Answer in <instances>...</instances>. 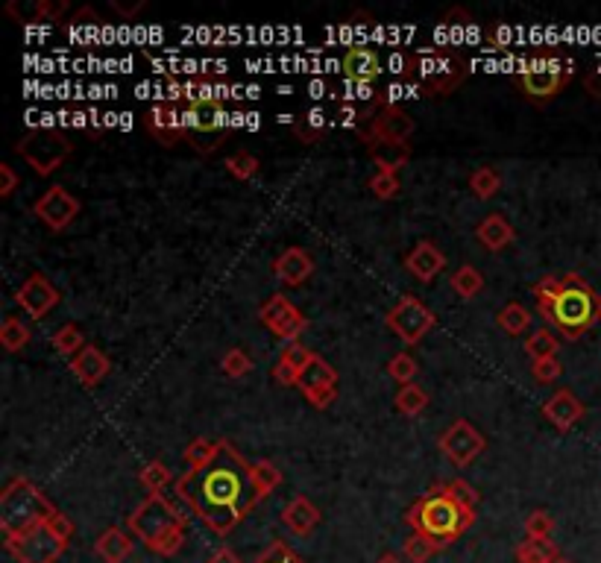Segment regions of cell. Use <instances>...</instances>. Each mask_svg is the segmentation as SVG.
<instances>
[{"mask_svg": "<svg viewBox=\"0 0 601 563\" xmlns=\"http://www.w3.org/2000/svg\"><path fill=\"white\" fill-rule=\"evenodd\" d=\"M555 517L549 511H531L525 517V537H552Z\"/></svg>", "mask_w": 601, "mask_h": 563, "instance_id": "obj_53", "label": "cell"}, {"mask_svg": "<svg viewBox=\"0 0 601 563\" xmlns=\"http://www.w3.org/2000/svg\"><path fill=\"white\" fill-rule=\"evenodd\" d=\"M132 549H135L132 537H129L124 528H118V525L106 528V531L94 540V555L103 563H124L129 555H132Z\"/></svg>", "mask_w": 601, "mask_h": 563, "instance_id": "obj_29", "label": "cell"}, {"mask_svg": "<svg viewBox=\"0 0 601 563\" xmlns=\"http://www.w3.org/2000/svg\"><path fill=\"white\" fill-rule=\"evenodd\" d=\"M473 30L475 18L464 6H452V9H446V12L440 15V36L446 39V42L440 44H449V47L464 50V44L473 39Z\"/></svg>", "mask_w": 601, "mask_h": 563, "instance_id": "obj_28", "label": "cell"}, {"mask_svg": "<svg viewBox=\"0 0 601 563\" xmlns=\"http://www.w3.org/2000/svg\"><path fill=\"white\" fill-rule=\"evenodd\" d=\"M393 402H396V411L399 414H405V417H417V414H423L426 408H429V390L420 388L417 382L414 385H405V388L396 390V396H393Z\"/></svg>", "mask_w": 601, "mask_h": 563, "instance_id": "obj_39", "label": "cell"}, {"mask_svg": "<svg viewBox=\"0 0 601 563\" xmlns=\"http://www.w3.org/2000/svg\"><path fill=\"white\" fill-rule=\"evenodd\" d=\"M279 361L282 364H288V367H294L297 373H305V367L314 361V352L308 347H302L300 341L297 344H285V349H282V355H279Z\"/></svg>", "mask_w": 601, "mask_h": 563, "instance_id": "obj_52", "label": "cell"}, {"mask_svg": "<svg viewBox=\"0 0 601 563\" xmlns=\"http://www.w3.org/2000/svg\"><path fill=\"white\" fill-rule=\"evenodd\" d=\"M220 370H223L229 379H244V376L253 370V358H250L244 349H226L223 358H220Z\"/></svg>", "mask_w": 601, "mask_h": 563, "instance_id": "obj_47", "label": "cell"}, {"mask_svg": "<svg viewBox=\"0 0 601 563\" xmlns=\"http://www.w3.org/2000/svg\"><path fill=\"white\" fill-rule=\"evenodd\" d=\"M270 270L285 288H300L314 273V256L308 250H302V247H288L282 256L273 259Z\"/></svg>", "mask_w": 601, "mask_h": 563, "instance_id": "obj_21", "label": "cell"}, {"mask_svg": "<svg viewBox=\"0 0 601 563\" xmlns=\"http://www.w3.org/2000/svg\"><path fill=\"white\" fill-rule=\"evenodd\" d=\"M273 382L282 385V388H300V373H297L294 367L276 361V367H273Z\"/></svg>", "mask_w": 601, "mask_h": 563, "instance_id": "obj_54", "label": "cell"}, {"mask_svg": "<svg viewBox=\"0 0 601 563\" xmlns=\"http://www.w3.org/2000/svg\"><path fill=\"white\" fill-rule=\"evenodd\" d=\"M370 191H373V197L376 200H393V197H399V191H402V182H399V174H385V171H376V174L370 176Z\"/></svg>", "mask_w": 601, "mask_h": 563, "instance_id": "obj_49", "label": "cell"}, {"mask_svg": "<svg viewBox=\"0 0 601 563\" xmlns=\"http://www.w3.org/2000/svg\"><path fill=\"white\" fill-rule=\"evenodd\" d=\"M555 563H575V561H569V558H563V555H560V558Z\"/></svg>", "mask_w": 601, "mask_h": 563, "instance_id": "obj_61", "label": "cell"}, {"mask_svg": "<svg viewBox=\"0 0 601 563\" xmlns=\"http://www.w3.org/2000/svg\"><path fill=\"white\" fill-rule=\"evenodd\" d=\"M253 563H305V561H302L300 555H297L288 543L273 540V543H270V546H267Z\"/></svg>", "mask_w": 601, "mask_h": 563, "instance_id": "obj_50", "label": "cell"}, {"mask_svg": "<svg viewBox=\"0 0 601 563\" xmlns=\"http://www.w3.org/2000/svg\"><path fill=\"white\" fill-rule=\"evenodd\" d=\"M572 80H575V59L563 47H534L528 56H522L514 86L531 106L546 109Z\"/></svg>", "mask_w": 601, "mask_h": 563, "instance_id": "obj_5", "label": "cell"}, {"mask_svg": "<svg viewBox=\"0 0 601 563\" xmlns=\"http://www.w3.org/2000/svg\"><path fill=\"white\" fill-rule=\"evenodd\" d=\"M15 188H18V174H15V168L6 165V162H0V200H9V197L15 194Z\"/></svg>", "mask_w": 601, "mask_h": 563, "instance_id": "obj_55", "label": "cell"}, {"mask_svg": "<svg viewBox=\"0 0 601 563\" xmlns=\"http://www.w3.org/2000/svg\"><path fill=\"white\" fill-rule=\"evenodd\" d=\"M71 9L68 0H36L33 3V12H30V21L33 24H44V21H62V15Z\"/></svg>", "mask_w": 601, "mask_h": 563, "instance_id": "obj_48", "label": "cell"}, {"mask_svg": "<svg viewBox=\"0 0 601 563\" xmlns=\"http://www.w3.org/2000/svg\"><path fill=\"white\" fill-rule=\"evenodd\" d=\"M30 341H33V329H30L21 317L6 314L3 323H0V347L15 355V352L30 347Z\"/></svg>", "mask_w": 601, "mask_h": 563, "instance_id": "obj_33", "label": "cell"}, {"mask_svg": "<svg viewBox=\"0 0 601 563\" xmlns=\"http://www.w3.org/2000/svg\"><path fill=\"white\" fill-rule=\"evenodd\" d=\"M12 300L18 308H24V314L30 317V320H44L59 300H62V294L56 291V285L44 276V273H30L18 288H15V294H12Z\"/></svg>", "mask_w": 601, "mask_h": 563, "instance_id": "obj_16", "label": "cell"}, {"mask_svg": "<svg viewBox=\"0 0 601 563\" xmlns=\"http://www.w3.org/2000/svg\"><path fill=\"white\" fill-rule=\"evenodd\" d=\"M522 349L528 352L531 361H543V358H558L560 352V341L549 332V329H537L525 338Z\"/></svg>", "mask_w": 601, "mask_h": 563, "instance_id": "obj_41", "label": "cell"}, {"mask_svg": "<svg viewBox=\"0 0 601 563\" xmlns=\"http://www.w3.org/2000/svg\"><path fill=\"white\" fill-rule=\"evenodd\" d=\"M584 88H587V94H590L593 100H601V62L596 65V71H590V74H587Z\"/></svg>", "mask_w": 601, "mask_h": 563, "instance_id": "obj_58", "label": "cell"}, {"mask_svg": "<svg viewBox=\"0 0 601 563\" xmlns=\"http://www.w3.org/2000/svg\"><path fill=\"white\" fill-rule=\"evenodd\" d=\"M516 229L511 226V220L499 212L487 215L478 226H475V241L487 250V253H502L514 244Z\"/></svg>", "mask_w": 601, "mask_h": 563, "instance_id": "obj_25", "label": "cell"}, {"mask_svg": "<svg viewBox=\"0 0 601 563\" xmlns=\"http://www.w3.org/2000/svg\"><path fill=\"white\" fill-rule=\"evenodd\" d=\"M258 171H261V162L250 150H238L226 159V174L235 182H250V179H256Z\"/></svg>", "mask_w": 601, "mask_h": 563, "instance_id": "obj_44", "label": "cell"}, {"mask_svg": "<svg viewBox=\"0 0 601 563\" xmlns=\"http://www.w3.org/2000/svg\"><path fill=\"white\" fill-rule=\"evenodd\" d=\"M437 552H443V549L423 534H411L402 546V558L408 563H429Z\"/></svg>", "mask_w": 601, "mask_h": 563, "instance_id": "obj_45", "label": "cell"}, {"mask_svg": "<svg viewBox=\"0 0 601 563\" xmlns=\"http://www.w3.org/2000/svg\"><path fill=\"white\" fill-rule=\"evenodd\" d=\"M449 288L461 297V300H475L484 291V276L473 264H461L452 276H449Z\"/></svg>", "mask_w": 601, "mask_h": 563, "instance_id": "obj_34", "label": "cell"}, {"mask_svg": "<svg viewBox=\"0 0 601 563\" xmlns=\"http://www.w3.org/2000/svg\"><path fill=\"white\" fill-rule=\"evenodd\" d=\"M376 563H405V558H399L396 552H385V555H382V558H379Z\"/></svg>", "mask_w": 601, "mask_h": 563, "instance_id": "obj_60", "label": "cell"}, {"mask_svg": "<svg viewBox=\"0 0 601 563\" xmlns=\"http://www.w3.org/2000/svg\"><path fill=\"white\" fill-rule=\"evenodd\" d=\"M437 446L458 470H467L475 458L487 449V440L470 420H455L446 432L437 437Z\"/></svg>", "mask_w": 601, "mask_h": 563, "instance_id": "obj_14", "label": "cell"}, {"mask_svg": "<svg viewBox=\"0 0 601 563\" xmlns=\"http://www.w3.org/2000/svg\"><path fill=\"white\" fill-rule=\"evenodd\" d=\"M138 481H141V487L147 490V496H162V490L168 487V484H176V478L168 470V464L165 461H150V464H144L141 470H138Z\"/></svg>", "mask_w": 601, "mask_h": 563, "instance_id": "obj_38", "label": "cell"}, {"mask_svg": "<svg viewBox=\"0 0 601 563\" xmlns=\"http://www.w3.org/2000/svg\"><path fill=\"white\" fill-rule=\"evenodd\" d=\"M393 68L402 83H411L414 91L426 100L449 97L470 77L467 53L449 44H426V47L399 53L393 56Z\"/></svg>", "mask_w": 601, "mask_h": 563, "instance_id": "obj_4", "label": "cell"}, {"mask_svg": "<svg viewBox=\"0 0 601 563\" xmlns=\"http://www.w3.org/2000/svg\"><path fill=\"white\" fill-rule=\"evenodd\" d=\"M341 71L352 86H376L382 74V56L373 44H349L341 59Z\"/></svg>", "mask_w": 601, "mask_h": 563, "instance_id": "obj_19", "label": "cell"}, {"mask_svg": "<svg viewBox=\"0 0 601 563\" xmlns=\"http://www.w3.org/2000/svg\"><path fill=\"white\" fill-rule=\"evenodd\" d=\"M144 130L150 132L162 147H179L185 138V127H182V106H176L171 100H156L153 106H147L144 112Z\"/></svg>", "mask_w": 601, "mask_h": 563, "instance_id": "obj_17", "label": "cell"}, {"mask_svg": "<svg viewBox=\"0 0 601 563\" xmlns=\"http://www.w3.org/2000/svg\"><path fill=\"white\" fill-rule=\"evenodd\" d=\"M182 127L188 147L200 156H215L229 138V112L223 100L182 106Z\"/></svg>", "mask_w": 601, "mask_h": 563, "instance_id": "obj_9", "label": "cell"}, {"mask_svg": "<svg viewBox=\"0 0 601 563\" xmlns=\"http://www.w3.org/2000/svg\"><path fill=\"white\" fill-rule=\"evenodd\" d=\"M250 470L253 464H247V458L229 440H220L215 461L197 473L185 470L173 487L179 502H185L194 517H200L209 531L226 537L247 520L261 502Z\"/></svg>", "mask_w": 601, "mask_h": 563, "instance_id": "obj_1", "label": "cell"}, {"mask_svg": "<svg viewBox=\"0 0 601 563\" xmlns=\"http://www.w3.org/2000/svg\"><path fill=\"white\" fill-rule=\"evenodd\" d=\"M531 297L540 317L558 329L563 341H581L601 323V297L581 273L543 276L531 285Z\"/></svg>", "mask_w": 601, "mask_h": 563, "instance_id": "obj_3", "label": "cell"}, {"mask_svg": "<svg viewBox=\"0 0 601 563\" xmlns=\"http://www.w3.org/2000/svg\"><path fill=\"white\" fill-rule=\"evenodd\" d=\"M584 414H587L584 402L569 388L555 390V393L543 402V417H546L558 432H569Z\"/></svg>", "mask_w": 601, "mask_h": 563, "instance_id": "obj_22", "label": "cell"}, {"mask_svg": "<svg viewBox=\"0 0 601 563\" xmlns=\"http://www.w3.org/2000/svg\"><path fill=\"white\" fill-rule=\"evenodd\" d=\"M50 344H53V349H56L59 355H68V358H74L80 349L88 347L86 335H83V329H80L77 323H65V326H59V329L53 332Z\"/></svg>", "mask_w": 601, "mask_h": 563, "instance_id": "obj_42", "label": "cell"}, {"mask_svg": "<svg viewBox=\"0 0 601 563\" xmlns=\"http://www.w3.org/2000/svg\"><path fill=\"white\" fill-rule=\"evenodd\" d=\"M411 135H414V118L390 100L376 115V121L358 138H361V144H367V141H402V144H408Z\"/></svg>", "mask_w": 601, "mask_h": 563, "instance_id": "obj_20", "label": "cell"}, {"mask_svg": "<svg viewBox=\"0 0 601 563\" xmlns=\"http://www.w3.org/2000/svg\"><path fill=\"white\" fill-rule=\"evenodd\" d=\"M364 147L376 171H385V174H399L411 162V144H402V141H367Z\"/></svg>", "mask_w": 601, "mask_h": 563, "instance_id": "obj_27", "label": "cell"}, {"mask_svg": "<svg viewBox=\"0 0 601 563\" xmlns=\"http://www.w3.org/2000/svg\"><path fill=\"white\" fill-rule=\"evenodd\" d=\"M127 528L153 555L173 558L185 546L188 517L162 493V496H147L127 517Z\"/></svg>", "mask_w": 601, "mask_h": 563, "instance_id": "obj_6", "label": "cell"}, {"mask_svg": "<svg viewBox=\"0 0 601 563\" xmlns=\"http://www.w3.org/2000/svg\"><path fill=\"white\" fill-rule=\"evenodd\" d=\"M250 476H253V487H256L258 499H270L282 487V481H285L282 470L273 461H267V458H261V461L253 464Z\"/></svg>", "mask_w": 601, "mask_h": 563, "instance_id": "obj_36", "label": "cell"}, {"mask_svg": "<svg viewBox=\"0 0 601 563\" xmlns=\"http://www.w3.org/2000/svg\"><path fill=\"white\" fill-rule=\"evenodd\" d=\"M385 326L405 347H417V344H423V338L437 326V314L420 297L402 294L396 300V305L385 314Z\"/></svg>", "mask_w": 601, "mask_h": 563, "instance_id": "obj_10", "label": "cell"}, {"mask_svg": "<svg viewBox=\"0 0 601 563\" xmlns=\"http://www.w3.org/2000/svg\"><path fill=\"white\" fill-rule=\"evenodd\" d=\"M478 42H481V47H487V50H508L511 42H514V30L505 21H490V24H484Z\"/></svg>", "mask_w": 601, "mask_h": 563, "instance_id": "obj_46", "label": "cell"}, {"mask_svg": "<svg viewBox=\"0 0 601 563\" xmlns=\"http://www.w3.org/2000/svg\"><path fill=\"white\" fill-rule=\"evenodd\" d=\"M300 390L317 411L329 408L338 399V370L329 361H323L320 355H314V361L300 376Z\"/></svg>", "mask_w": 601, "mask_h": 563, "instance_id": "obj_18", "label": "cell"}, {"mask_svg": "<svg viewBox=\"0 0 601 563\" xmlns=\"http://www.w3.org/2000/svg\"><path fill=\"white\" fill-rule=\"evenodd\" d=\"M15 156H21L36 176H53L74 153L71 135L53 127H33L15 141Z\"/></svg>", "mask_w": 601, "mask_h": 563, "instance_id": "obj_8", "label": "cell"}, {"mask_svg": "<svg viewBox=\"0 0 601 563\" xmlns=\"http://www.w3.org/2000/svg\"><path fill=\"white\" fill-rule=\"evenodd\" d=\"M109 6H112V12H115V15H121V18H127V21H129V18H135V15H141V12L147 9V3H144V0H135V3L112 0Z\"/></svg>", "mask_w": 601, "mask_h": 563, "instance_id": "obj_57", "label": "cell"}, {"mask_svg": "<svg viewBox=\"0 0 601 563\" xmlns=\"http://www.w3.org/2000/svg\"><path fill=\"white\" fill-rule=\"evenodd\" d=\"M80 209H83L80 200L65 185H50L42 197H36L30 212L36 215V220H42L50 232H65L77 220Z\"/></svg>", "mask_w": 601, "mask_h": 563, "instance_id": "obj_15", "label": "cell"}, {"mask_svg": "<svg viewBox=\"0 0 601 563\" xmlns=\"http://www.w3.org/2000/svg\"><path fill=\"white\" fill-rule=\"evenodd\" d=\"M496 323H499V329H502L505 335L519 338V335H525V332L531 329V311H528L525 305L508 303L496 314Z\"/></svg>", "mask_w": 601, "mask_h": 563, "instance_id": "obj_37", "label": "cell"}, {"mask_svg": "<svg viewBox=\"0 0 601 563\" xmlns=\"http://www.w3.org/2000/svg\"><path fill=\"white\" fill-rule=\"evenodd\" d=\"M229 97H232V86L223 77H215V74H191L185 80L168 77L162 100H171L176 106H194V103H209V100H223L226 103Z\"/></svg>", "mask_w": 601, "mask_h": 563, "instance_id": "obj_12", "label": "cell"}, {"mask_svg": "<svg viewBox=\"0 0 601 563\" xmlns=\"http://www.w3.org/2000/svg\"><path fill=\"white\" fill-rule=\"evenodd\" d=\"M53 514H56V505L30 478H9V484L0 490V531H3V537L36 528V525L50 520Z\"/></svg>", "mask_w": 601, "mask_h": 563, "instance_id": "obj_7", "label": "cell"}, {"mask_svg": "<svg viewBox=\"0 0 601 563\" xmlns=\"http://www.w3.org/2000/svg\"><path fill=\"white\" fill-rule=\"evenodd\" d=\"M103 27H106V21H103L91 6H80V9L71 15V21L62 24V33L74 44H91L103 33Z\"/></svg>", "mask_w": 601, "mask_h": 563, "instance_id": "obj_30", "label": "cell"}, {"mask_svg": "<svg viewBox=\"0 0 601 563\" xmlns=\"http://www.w3.org/2000/svg\"><path fill=\"white\" fill-rule=\"evenodd\" d=\"M206 563H244L229 546H223V549H217V552H212V558Z\"/></svg>", "mask_w": 601, "mask_h": 563, "instance_id": "obj_59", "label": "cell"}, {"mask_svg": "<svg viewBox=\"0 0 601 563\" xmlns=\"http://www.w3.org/2000/svg\"><path fill=\"white\" fill-rule=\"evenodd\" d=\"M291 132L300 144H317L329 132V112L323 106H311L291 124Z\"/></svg>", "mask_w": 601, "mask_h": 563, "instance_id": "obj_31", "label": "cell"}, {"mask_svg": "<svg viewBox=\"0 0 601 563\" xmlns=\"http://www.w3.org/2000/svg\"><path fill=\"white\" fill-rule=\"evenodd\" d=\"M258 320L285 344H297L300 335L308 329V317L302 314L297 305L291 303L285 294H273L267 297L261 308H258Z\"/></svg>", "mask_w": 601, "mask_h": 563, "instance_id": "obj_13", "label": "cell"}, {"mask_svg": "<svg viewBox=\"0 0 601 563\" xmlns=\"http://www.w3.org/2000/svg\"><path fill=\"white\" fill-rule=\"evenodd\" d=\"M220 452V440H209V437H194L188 446H185V467L188 473H197L203 467H209Z\"/></svg>", "mask_w": 601, "mask_h": 563, "instance_id": "obj_35", "label": "cell"}, {"mask_svg": "<svg viewBox=\"0 0 601 563\" xmlns=\"http://www.w3.org/2000/svg\"><path fill=\"white\" fill-rule=\"evenodd\" d=\"M3 549L15 558V563H56L65 555L68 543L50 528V520H47L21 534L3 537Z\"/></svg>", "mask_w": 601, "mask_h": 563, "instance_id": "obj_11", "label": "cell"}, {"mask_svg": "<svg viewBox=\"0 0 601 563\" xmlns=\"http://www.w3.org/2000/svg\"><path fill=\"white\" fill-rule=\"evenodd\" d=\"M405 270L417 279V282H434L437 276H440V270L446 267V256L440 253V247L434 244V241H420V244H414V250H408L405 253Z\"/></svg>", "mask_w": 601, "mask_h": 563, "instance_id": "obj_24", "label": "cell"}, {"mask_svg": "<svg viewBox=\"0 0 601 563\" xmlns=\"http://www.w3.org/2000/svg\"><path fill=\"white\" fill-rule=\"evenodd\" d=\"M320 520H323V514H320V508H317L308 496H294V499L285 505V511H282L285 528H288L291 534H297V537H311L314 528L320 525Z\"/></svg>", "mask_w": 601, "mask_h": 563, "instance_id": "obj_26", "label": "cell"}, {"mask_svg": "<svg viewBox=\"0 0 601 563\" xmlns=\"http://www.w3.org/2000/svg\"><path fill=\"white\" fill-rule=\"evenodd\" d=\"M387 376H390L399 388L414 385V379L420 376V364H417V358H414L411 352H396V355L387 361Z\"/></svg>", "mask_w": 601, "mask_h": 563, "instance_id": "obj_43", "label": "cell"}, {"mask_svg": "<svg viewBox=\"0 0 601 563\" xmlns=\"http://www.w3.org/2000/svg\"><path fill=\"white\" fill-rule=\"evenodd\" d=\"M516 563H555L560 558V549L549 537H525L516 543Z\"/></svg>", "mask_w": 601, "mask_h": 563, "instance_id": "obj_32", "label": "cell"}, {"mask_svg": "<svg viewBox=\"0 0 601 563\" xmlns=\"http://www.w3.org/2000/svg\"><path fill=\"white\" fill-rule=\"evenodd\" d=\"M531 376L537 385H555L560 376H563V367H560L558 358H543V361H531Z\"/></svg>", "mask_w": 601, "mask_h": 563, "instance_id": "obj_51", "label": "cell"}, {"mask_svg": "<svg viewBox=\"0 0 601 563\" xmlns=\"http://www.w3.org/2000/svg\"><path fill=\"white\" fill-rule=\"evenodd\" d=\"M50 528H53V531H56V534H59L65 543H71V537H74V531H77V528H74V522H71V517H68V514H62V511H56V514L50 517Z\"/></svg>", "mask_w": 601, "mask_h": 563, "instance_id": "obj_56", "label": "cell"}, {"mask_svg": "<svg viewBox=\"0 0 601 563\" xmlns=\"http://www.w3.org/2000/svg\"><path fill=\"white\" fill-rule=\"evenodd\" d=\"M112 361L103 349H97L94 344L83 347L74 358H71V373L77 376V382L86 390H94L97 385H103V379L109 376Z\"/></svg>", "mask_w": 601, "mask_h": 563, "instance_id": "obj_23", "label": "cell"}, {"mask_svg": "<svg viewBox=\"0 0 601 563\" xmlns=\"http://www.w3.org/2000/svg\"><path fill=\"white\" fill-rule=\"evenodd\" d=\"M470 191L478 200H493L502 191V174L490 165H481L470 174Z\"/></svg>", "mask_w": 601, "mask_h": 563, "instance_id": "obj_40", "label": "cell"}, {"mask_svg": "<svg viewBox=\"0 0 601 563\" xmlns=\"http://www.w3.org/2000/svg\"><path fill=\"white\" fill-rule=\"evenodd\" d=\"M481 496L470 481L452 478V481H437L429 490L405 511V522L411 525L414 534H423L434 540L440 549L458 543L478 520Z\"/></svg>", "mask_w": 601, "mask_h": 563, "instance_id": "obj_2", "label": "cell"}]
</instances>
